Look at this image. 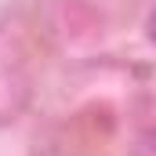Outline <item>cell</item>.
I'll list each match as a JSON object with an SVG mask.
<instances>
[{"mask_svg": "<svg viewBox=\"0 0 156 156\" xmlns=\"http://www.w3.org/2000/svg\"><path fill=\"white\" fill-rule=\"evenodd\" d=\"M149 40H153V44H156V11H153V15H149Z\"/></svg>", "mask_w": 156, "mask_h": 156, "instance_id": "obj_1", "label": "cell"}]
</instances>
